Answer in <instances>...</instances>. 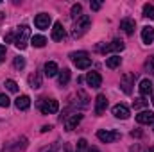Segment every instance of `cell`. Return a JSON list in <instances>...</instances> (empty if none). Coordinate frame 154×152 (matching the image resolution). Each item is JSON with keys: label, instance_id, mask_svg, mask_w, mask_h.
I'll return each mask as SVG.
<instances>
[{"label": "cell", "instance_id": "6da1fadb", "mask_svg": "<svg viewBox=\"0 0 154 152\" xmlns=\"http://www.w3.org/2000/svg\"><path fill=\"white\" fill-rule=\"evenodd\" d=\"M31 38H32V36H31L29 25H20L18 31H16V34H14V47L20 48V50H23V48L29 45Z\"/></svg>", "mask_w": 154, "mask_h": 152}, {"label": "cell", "instance_id": "7a4b0ae2", "mask_svg": "<svg viewBox=\"0 0 154 152\" xmlns=\"http://www.w3.org/2000/svg\"><path fill=\"white\" fill-rule=\"evenodd\" d=\"M90 23H91V20H90V16L88 14H82L79 20H75V23H74V29H72V36L74 38H81L88 29H90Z\"/></svg>", "mask_w": 154, "mask_h": 152}, {"label": "cell", "instance_id": "3957f363", "mask_svg": "<svg viewBox=\"0 0 154 152\" xmlns=\"http://www.w3.org/2000/svg\"><path fill=\"white\" fill-rule=\"evenodd\" d=\"M70 57H72L74 65L81 70H86V68L91 66V57L88 56V52H72Z\"/></svg>", "mask_w": 154, "mask_h": 152}, {"label": "cell", "instance_id": "277c9868", "mask_svg": "<svg viewBox=\"0 0 154 152\" xmlns=\"http://www.w3.org/2000/svg\"><path fill=\"white\" fill-rule=\"evenodd\" d=\"M27 149V138L25 136H20L16 138L14 141H9L4 145L2 152H20V150H25Z\"/></svg>", "mask_w": 154, "mask_h": 152}, {"label": "cell", "instance_id": "5b68a950", "mask_svg": "<svg viewBox=\"0 0 154 152\" xmlns=\"http://www.w3.org/2000/svg\"><path fill=\"white\" fill-rule=\"evenodd\" d=\"M97 138H99L102 143H113L116 140H120V132H118V131H104V129H100V131L97 132Z\"/></svg>", "mask_w": 154, "mask_h": 152}, {"label": "cell", "instance_id": "8992f818", "mask_svg": "<svg viewBox=\"0 0 154 152\" xmlns=\"http://www.w3.org/2000/svg\"><path fill=\"white\" fill-rule=\"evenodd\" d=\"M134 77H136L134 74H124L122 79H120V88L125 95H131L133 86H134Z\"/></svg>", "mask_w": 154, "mask_h": 152}, {"label": "cell", "instance_id": "52a82bcc", "mask_svg": "<svg viewBox=\"0 0 154 152\" xmlns=\"http://www.w3.org/2000/svg\"><path fill=\"white\" fill-rule=\"evenodd\" d=\"M39 108H41V113L43 114H54V113H57V109H59V102L54 100V99H48V100H43L39 104Z\"/></svg>", "mask_w": 154, "mask_h": 152}, {"label": "cell", "instance_id": "ba28073f", "mask_svg": "<svg viewBox=\"0 0 154 152\" xmlns=\"http://www.w3.org/2000/svg\"><path fill=\"white\" fill-rule=\"evenodd\" d=\"M99 50L100 52H122L124 50V41H120V39H113L111 43H108V45H104V47H99Z\"/></svg>", "mask_w": 154, "mask_h": 152}, {"label": "cell", "instance_id": "9c48e42d", "mask_svg": "<svg viewBox=\"0 0 154 152\" xmlns=\"http://www.w3.org/2000/svg\"><path fill=\"white\" fill-rule=\"evenodd\" d=\"M50 22H52V18H50V14H47V13H39L38 16L34 18V25L38 27V29H48L50 27Z\"/></svg>", "mask_w": 154, "mask_h": 152}, {"label": "cell", "instance_id": "30bf717a", "mask_svg": "<svg viewBox=\"0 0 154 152\" xmlns=\"http://www.w3.org/2000/svg\"><path fill=\"white\" fill-rule=\"evenodd\" d=\"M129 108L127 106H124V104H116L113 106V116L115 118H120V120H127L129 118Z\"/></svg>", "mask_w": 154, "mask_h": 152}, {"label": "cell", "instance_id": "8fae6325", "mask_svg": "<svg viewBox=\"0 0 154 152\" xmlns=\"http://www.w3.org/2000/svg\"><path fill=\"white\" fill-rule=\"evenodd\" d=\"M86 82L91 86V88H100V84H102V77L99 72H88V75H86Z\"/></svg>", "mask_w": 154, "mask_h": 152}, {"label": "cell", "instance_id": "7c38bea8", "mask_svg": "<svg viewBox=\"0 0 154 152\" xmlns=\"http://www.w3.org/2000/svg\"><path fill=\"white\" fill-rule=\"evenodd\" d=\"M136 122H138V123H142V125L154 123V113H152V111H142V113L136 114Z\"/></svg>", "mask_w": 154, "mask_h": 152}, {"label": "cell", "instance_id": "4fadbf2b", "mask_svg": "<svg viewBox=\"0 0 154 152\" xmlns=\"http://www.w3.org/2000/svg\"><path fill=\"white\" fill-rule=\"evenodd\" d=\"M134 27H136V22L133 20V18H124L122 22H120V29L125 32V34H133L134 32Z\"/></svg>", "mask_w": 154, "mask_h": 152}, {"label": "cell", "instance_id": "5bb4252c", "mask_svg": "<svg viewBox=\"0 0 154 152\" xmlns=\"http://www.w3.org/2000/svg\"><path fill=\"white\" fill-rule=\"evenodd\" d=\"M106 108H108V99H106V95H97V99H95V113L102 114L106 111Z\"/></svg>", "mask_w": 154, "mask_h": 152}, {"label": "cell", "instance_id": "9a60e30c", "mask_svg": "<svg viewBox=\"0 0 154 152\" xmlns=\"http://www.w3.org/2000/svg\"><path fill=\"white\" fill-rule=\"evenodd\" d=\"M81 120H82V114H79V113L72 114L70 118H65V129H66V131H74Z\"/></svg>", "mask_w": 154, "mask_h": 152}, {"label": "cell", "instance_id": "2e32d148", "mask_svg": "<svg viewBox=\"0 0 154 152\" xmlns=\"http://www.w3.org/2000/svg\"><path fill=\"white\" fill-rule=\"evenodd\" d=\"M65 29H63V23L61 22H56L54 23V27H52V39L54 41H61V39L65 38Z\"/></svg>", "mask_w": 154, "mask_h": 152}, {"label": "cell", "instance_id": "e0dca14e", "mask_svg": "<svg viewBox=\"0 0 154 152\" xmlns=\"http://www.w3.org/2000/svg\"><path fill=\"white\" fill-rule=\"evenodd\" d=\"M138 90H140V95H142V97H147L149 93H152V91H154L152 81H149V79H143V81H140V86H138Z\"/></svg>", "mask_w": 154, "mask_h": 152}, {"label": "cell", "instance_id": "ac0fdd59", "mask_svg": "<svg viewBox=\"0 0 154 152\" xmlns=\"http://www.w3.org/2000/svg\"><path fill=\"white\" fill-rule=\"evenodd\" d=\"M142 41H143L145 45H151V43H152L154 41V27L147 25V27L142 29Z\"/></svg>", "mask_w": 154, "mask_h": 152}, {"label": "cell", "instance_id": "d6986e66", "mask_svg": "<svg viewBox=\"0 0 154 152\" xmlns=\"http://www.w3.org/2000/svg\"><path fill=\"white\" fill-rule=\"evenodd\" d=\"M43 70H45V75L47 77H56L59 74V66H57V63H54V61H47Z\"/></svg>", "mask_w": 154, "mask_h": 152}, {"label": "cell", "instance_id": "ffe728a7", "mask_svg": "<svg viewBox=\"0 0 154 152\" xmlns=\"http://www.w3.org/2000/svg\"><path fill=\"white\" fill-rule=\"evenodd\" d=\"M14 106H16L20 111H25V109L31 108V99H29L27 95H20V97L14 100Z\"/></svg>", "mask_w": 154, "mask_h": 152}, {"label": "cell", "instance_id": "44dd1931", "mask_svg": "<svg viewBox=\"0 0 154 152\" xmlns=\"http://www.w3.org/2000/svg\"><path fill=\"white\" fill-rule=\"evenodd\" d=\"M57 82H59V86H66V84L70 82V70H68V68H63V70L59 72Z\"/></svg>", "mask_w": 154, "mask_h": 152}, {"label": "cell", "instance_id": "7402d4cb", "mask_svg": "<svg viewBox=\"0 0 154 152\" xmlns=\"http://www.w3.org/2000/svg\"><path fill=\"white\" fill-rule=\"evenodd\" d=\"M29 86H31L32 90L41 88V74H39V72H34L32 75L29 77Z\"/></svg>", "mask_w": 154, "mask_h": 152}, {"label": "cell", "instance_id": "603a6c76", "mask_svg": "<svg viewBox=\"0 0 154 152\" xmlns=\"http://www.w3.org/2000/svg\"><path fill=\"white\" fill-rule=\"evenodd\" d=\"M120 63H122V57H120V56H116V54L106 59V66H108V68H111V70L118 68V66H120Z\"/></svg>", "mask_w": 154, "mask_h": 152}, {"label": "cell", "instance_id": "cb8c5ba5", "mask_svg": "<svg viewBox=\"0 0 154 152\" xmlns=\"http://www.w3.org/2000/svg\"><path fill=\"white\" fill-rule=\"evenodd\" d=\"M45 43H47L45 36H32V38H31V45H32V47H36V48L45 47Z\"/></svg>", "mask_w": 154, "mask_h": 152}, {"label": "cell", "instance_id": "d4e9b609", "mask_svg": "<svg viewBox=\"0 0 154 152\" xmlns=\"http://www.w3.org/2000/svg\"><path fill=\"white\" fill-rule=\"evenodd\" d=\"M74 20H79L81 16H82V5L81 4H74L72 5V14H70Z\"/></svg>", "mask_w": 154, "mask_h": 152}, {"label": "cell", "instance_id": "484cf974", "mask_svg": "<svg viewBox=\"0 0 154 152\" xmlns=\"http://www.w3.org/2000/svg\"><path fill=\"white\" fill-rule=\"evenodd\" d=\"M143 16L154 20V5L152 4H145V5H143Z\"/></svg>", "mask_w": 154, "mask_h": 152}, {"label": "cell", "instance_id": "4316f807", "mask_svg": "<svg viewBox=\"0 0 154 152\" xmlns=\"http://www.w3.org/2000/svg\"><path fill=\"white\" fill-rule=\"evenodd\" d=\"M13 66H14L16 70H22V68H25V59H23V57H14V61H13Z\"/></svg>", "mask_w": 154, "mask_h": 152}, {"label": "cell", "instance_id": "83f0119b", "mask_svg": "<svg viewBox=\"0 0 154 152\" xmlns=\"http://www.w3.org/2000/svg\"><path fill=\"white\" fill-rule=\"evenodd\" d=\"M59 150V141H54L52 145H48V147H43L39 152H57Z\"/></svg>", "mask_w": 154, "mask_h": 152}, {"label": "cell", "instance_id": "f1b7e54d", "mask_svg": "<svg viewBox=\"0 0 154 152\" xmlns=\"http://www.w3.org/2000/svg\"><path fill=\"white\" fill-rule=\"evenodd\" d=\"M5 88H7L9 91H13V93H14V91H18V84H16L13 79H7V81H5Z\"/></svg>", "mask_w": 154, "mask_h": 152}, {"label": "cell", "instance_id": "f546056e", "mask_svg": "<svg viewBox=\"0 0 154 152\" xmlns=\"http://www.w3.org/2000/svg\"><path fill=\"white\" fill-rule=\"evenodd\" d=\"M9 104H11L9 97H7V95H4V93H0V108H7Z\"/></svg>", "mask_w": 154, "mask_h": 152}, {"label": "cell", "instance_id": "4dcf8cb0", "mask_svg": "<svg viewBox=\"0 0 154 152\" xmlns=\"http://www.w3.org/2000/svg\"><path fill=\"white\" fill-rule=\"evenodd\" d=\"M86 143H88V141H86L84 138H81V140L77 141V152H84L86 150Z\"/></svg>", "mask_w": 154, "mask_h": 152}, {"label": "cell", "instance_id": "1f68e13d", "mask_svg": "<svg viewBox=\"0 0 154 152\" xmlns=\"http://www.w3.org/2000/svg\"><path fill=\"white\" fill-rule=\"evenodd\" d=\"M133 106L138 109V108H143V106H147V100H143L142 97L140 99H134V102H133Z\"/></svg>", "mask_w": 154, "mask_h": 152}, {"label": "cell", "instance_id": "d6a6232c", "mask_svg": "<svg viewBox=\"0 0 154 152\" xmlns=\"http://www.w3.org/2000/svg\"><path fill=\"white\" fill-rule=\"evenodd\" d=\"M145 68H147V72L154 74V56H152V57H149V61L145 63Z\"/></svg>", "mask_w": 154, "mask_h": 152}, {"label": "cell", "instance_id": "836d02e7", "mask_svg": "<svg viewBox=\"0 0 154 152\" xmlns=\"http://www.w3.org/2000/svg\"><path fill=\"white\" fill-rule=\"evenodd\" d=\"M5 52H7V50H5V47H4V45H0V65L5 61Z\"/></svg>", "mask_w": 154, "mask_h": 152}, {"label": "cell", "instance_id": "e575fe53", "mask_svg": "<svg viewBox=\"0 0 154 152\" xmlns=\"http://www.w3.org/2000/svg\"><path fill=\"white\" fill-rule=\"evenodd\" d=\"M129 152H143V149H142V147H140V145L136 143V145H133V147L129 149Z\"/></svg>", "mask_w": 154, "mask_h": 152}, {"label": "cell", "instance_id": "d590c367", "mask_svg": "<svg viewBox=\"0 0 154 152\" xmlns=\"http://www.w3.org/2000/svg\"><path fill=\"white\" fill-rule=\"evenodd\" d=\"M90 5H91V9H93V11H99V9H100V5H102V4H100V2H91V4H90Z\"/></svg>", "mask_w": 154, "mask_h": 152}, {"label": "cell", "instance_id": "8d00e7d4", "mask_svg": "<svg viewBox=\"0 0 154 152\" xmlns=\"http://www.w3.org/2000/svg\"><path fill=\"white\" fill-rule=\"evenodd\" d=\"M13 39H14V34H13V32H9V34L5 36V43H9V41H13Z\"/></svg>", "mask_w": 154, "mask_h": 152}, {"label": "cell", "instance_id": "74e56055", "mask_svg": "<svg viewBox=\"0 0 154 152\" xmlns=\"http://www.w3.org/2000/svg\"><path fill=\"white\" fill-rule=\"evenodd\" d=\"M131 136H133V138H134V136H136V138H140V136H142V132H140V131H131Z\"/></svg>", "mask_w": 154, "mask_h": 152}, {"label": "cell", "instance_id": "f35d334b", "mask_svg": "<svg viewBox=\"0 0 154 152\" xmlns=\"http://www.w3.org/2000/svg\"><path fill=\"white\" fill-rule=\"evenodd\" d=\"M52 129V125H43L41 127V132H47V131H50Z\"/></svg>", "mask_w": 154, "mask_h": 152}, {"label": "cell", "instance_id": "ab89813d", "mask_svg": "<svg viewBox=\"0 0 154 152\" xmlns=\"http://www.w3.org/2000/svg\"><path fill=\"white\" fill-rule=\"evenodd\" d=\"M88 152H99V149H97V147H90V149H88Z\"/></svg>", "mask_w": 154, "mask_h": 152}, {"label": "cell", "instance_id": "60d3db41", "mask_svg": "<svg viewBox=\"0 0 154 152\" xmlns=\"http://www.w3.org/2000/svg\"><path fill=\"white\" fill-rule=\"evenodd\" d=\"M147 152H154V147H149V150Z\"/></svg>", "mask_w": 154, "mask_h": 152}, {"label": "cell", "instance_id": "b9f144b4", "mask_svg": "<svg viewBox=\"0 0 154 152\" xmlns=\"http://www.w3.org/2000/svg\"><path fill=\"white\" fill-rule=\"evenodd\" d=\"M152 104H154V91H152Z\"/></svg>", "mask_w": 154, "mask_h": 152}]
</instances>
